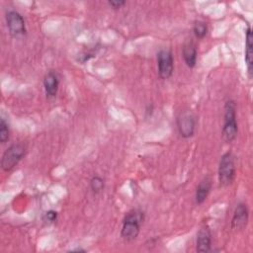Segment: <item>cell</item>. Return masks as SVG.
I'll use <instances>...</instances> for the list:
<instances>
[{"label":"cell","mask_w":253,"mask_h":253,"mask_svg":"<svg viewBox=\"0 0 253 253\" xmlns=\"http://www.w3.org/2000/svg\"><path fill=\"white\" fill-rule=\"evenodd\" d=\"M144 220V213L140 210L129 211L123 219L121 236L126 241L134 240L140 231V227Z\"/></svg>","instance_id":"obj_1"},{"label":"cell","mask_w":253,"mask_h":253,"mask_svg":"<svg viewBox=\"0 0 253 253\" xmlns=\"http://www.w3.org/2000/svg\"><path fill=\"white\" fill-rule=\"evenodd\" d=\"M238 126L236 122V104L233 100H227L224 104L222 138L225 142H231L236 138Z\"/></svg>","instance_id":"obj_2"},{"label":"cell","mask_w":253,"mask_h":253,"mask_svg":"<svg viewBox=\"0 0 253 253\" xmlns=\"http://www.w3.org/2000/svg\"><path fill=\"white\" fill-rule=\"evenodd\" d=\"M235 160L234 156L230 151L225 152L218 164V182L220 186L222 187H227L232 184L235 178Z\"/></svg>","instance_id":"obj_3"},{"label":"cell","mask_w":253,"mask_h":253,"mask_svg":"<svg viewBox=\"0 0 253 253\" xmlns=\"http://www.w3.org/2000/svg\"><path fill=\"white\" fill-rule=\"evenodd\" d=\"M25 153H26V146L23 143L18 142L10 145L2 155V159H1L2 169L6 172L12 170L23 158Z\"/></svg>","instance_id":"obj_4"},{"label":"cell","mask_w":253,"mask_h":253,"mask_svg":"<svg viewBox=\"0 0 253 253\" xmlns=\"http://www.w3.org/2000/svg\"><path fill=\"white\" fill-rule=\"evenodd\" d=\"M179 134L184 138L194 135L196 129V116L191 110L181 111L176 119Z\"/></svg>","instance_id":"obj_5"},{"label":"cell","mask_w":253,"mask_h":253,"mask_svg":"<svg viewBox=\"0 0 253 253\" xmlns=\"http://www.w3.org/2000/svg\"><path fill=\"white\" fill-rule=\"evenodd\" d=\"M157 67L159 76L162 79H168L174 71V59L172 52L168 49H161L157 53Z\"/></svg>","instance_id":"obj_6"},{"label":"cell","mask_w":253,"mask_h":253,"mask_svg":"<svg viewBox=\"0 0 253 253\" xmlns=\"http://www.w3.org/2000/svg\"><path fill=\"white\" fill-rule=\"evenodd\" d=\"M6 23L9 33L13 37H19L26 34V25L23 16L15 11L10 10L6 14Z\"/></svg>","instance_id":"obj_7"},{"label":"cell","mask_w":253,"mask_h":253,"mask_svg":"<svg viewBox=\"0 0 253 253\" xmlns=\"http://www.w3.org/2000/svg\"><path fill=\"white\" fill-rule=\"evenodd\" d=\"M249 211L245 204L240 203L237 205L233 211V216L231 219V228L233 230L244 229L248 223Z\"/></svg>","instance_id":"obj_8"},{"label":"cell","mask_w":253,"mask_h":253,"mask_svg":"<svg viewBox=\"0 0 253 253\" xmlns=\"http://www.w3.org/2000/svg\"><path fill=\"white\" fill-rule=\"evenodd\" d=\"M211 246V232L208 225H204L200 228L197 234L196 250L198 252H209Z\"/></svg>","instance_id":"obj_9"},{"label":"cell","mask_w":253,"mask_h":253,"mask_svg":"<svg viewBox=\"0 0 253 253\" xmlns=\"http://www.w3.org/2000/svg\"><path fill=\"white\" fill-rule=\"evenodd\" d=\"M59 86V79L55 72L49 71L43 78V88L47 98H53L57 94Z\"/></svg>","instance_id":"obj_10"},{"label":"cell","mask_w":253,"mask_h":253,"mask_svg":"<svg viewBox=\"0 0 253 253\" xmlns=\"http://www.w3.org/2000/svg\"><path fill=\"white\" fill-rule=\"evenodd\" d=\"M252 31L250 26H248L245 35V63L247 66V71L249 76L252 75L253 68V42H252Z\"/></svg>","instance_id":"obj_11"},{"label":"cell","mask_w":253,"mask_h":253,"mask_svg":"<svg viewBox=\"0 0 253 253\" xmlns=\"http://www.w3.org/2000/svg\"><path fill=\"white\" fill-rule=\"evenodd\" d=\"M211 190V180L210 177L204 178L197 186L195 193V201L197 205H202L208 198Z\"/></svg>","instance_id":"obj_12"},{"label":"cell","mask_w":253,"mask_h":253,"mask_svg":"<svg viewBox=\"0 0 253 253\" xmlns=\"http://www.w3.org/2000/svg\"><path fill=\"white\" fill-rule=\"evenodd\" d=\"M183 58L189 68H194L197 63V47L194 42H188L183 46Z\"/></svg>","instance_id":"obj_13"},{"label":"cell","mask_w":253,"mask_h":253,"mask_svg":"<svg viewBox=\"0 0 253 253\" xmlns=\"http://www.w3.org/2000/svg\"><path fill=\"white\" fill-rule=\"evenodd\" d=\"M193 32L196 38L203 39L208 33V26L204 21H196L193 26Z\"/></svg>","instance_id":"obj_14"},{"label":"cell","mask_w":253,"mask_h":253,"mask_svg":"<svg viewBox=\"0 0 253 253\" xmlns=\"http://www.w3.org/2000/svg\"><path fill=\"white\" fill-rule=\"evenodd\" d=\"M105 181L100 176H93L90 180V188L93 193L98 194L104 190Z\"/></svg>","instance_id":"obj_15"},{"label":"cell","mask_w":253,"mask_h":253,"mask_svg":"<svg viewBox=\"0 0 253 253\" xmlns=\"http://www.w3.org/2000/svg\"><path fill=\"white\" fill-rule=\"evenodd\" d=\"M10 136V128L8 123L4 118H1L0 121V141L1 143H5Z\"/></svg>","instance_id":"obj_16"},{"label":"cell","mask_w":253,"mask_h":253,"mask_svg":"<svg viewBox=\"0 0 253 253\" xmlns=\"http://www.w3.org/2000/svg\"><path fill=\"white\" fill-rule=\"evenodd\" d=\"M57 215H58L57 211H55L53 210H49L43 213L42 219L45 222H54L57 219Z\"/></svg>","instance_id":"obj_17"},{"label":"cell","mask_w":253,"mask_h":253,"mask_svg":"<svg viewBox=\"0 0 253 253\" xmlns=\"http://www.w3.org/2000/svg\"><path fill=\"white\" fill-rule=\"evenodd\" d=\"M108 4L113 8V9H120L124 5H126V1L124 0H110L108 1Z\"/></svg>","instance_id":"obj_18"},{"label":"cell","mask_w":253,"mask_h":253,"mask_svg":"<svg viewBox=\"0 0 253 253\" xmlns=\"http://www.w3.org/2000/svg\"><path fill=\"white\" fill-rule=\"evenodd\" d=\"M71 251H77V252H85V249H82V248H75V249H72Z\"/></svg>","instance_id":"obj_19"}]
</instances>
